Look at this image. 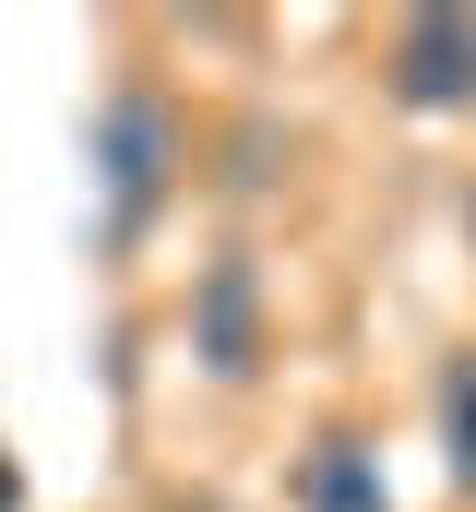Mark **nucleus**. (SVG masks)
<instances>
[{
    "label": "nucleus",
    "instance_id": "nucleus-1",
    "mask_svg": "<svg viewBox=\"0 0 476 512\" xmlns=\"http://www.w3.org/2000/svg\"><path fill=\"white\" fill-rule=\"evenodd\" d=\"M393 96L429 108V120L441 108H476V12L441 0V12H405L393 24Z\"/></svg>",
    "mask_w": 476,
    "mask_h": 512
},
{
    "label": "nucleus",
    "instance_id": "nucleus-2",
    "mask_svg": "<svg viewBox=\"0 0 476 512\" xmlns=\"http://www.w3.org/2000/svg\"><path fill=\"white\" fill-rule=\"evenodd\" d=\"M108 191H119V239L155 215V191H167V108L155 96H108Z\"/></svg>",
    "mask_w": 476,
    "mask_h": 512
},
{
    "label": "nucleus",
    "instance_id": "nucleus-3",
    "mask_svg": "<svg viewBox=\"0 0 476 512\" xmlns=\"http://www.w3.org/2000/svg\"><path fill=\"white\" fill-rule=\"evenodd\" d=\"M298 512H393V501H381V477H369V453H357L346 429L310 441V465H298Z\"/></svg>",
    "mask_w": 476,
    "mask_h": 512
},
{
    "label": "nucleus",
    "instance_id": "nucleus-4",
    "mask_svg": "<svg viewBox=\"0 0 476 512\" xmlns=\"http://www.w3.org/2000/svg\"><path fill=\"white\" fill-rule=\"evenodd\" d=\"M215 370H227V382H250V262H227V274H215Z\"/></svg>",
    "mask_w": 476,
    "mask_h": 512
},
{
    "label": "nucleus",
    "instance_id": "nucleus-5",
    "mask_svg": "<svg viewBox=\"0 0 476 512\" xmlns=\"http://www.w3.org/2000/svg\"><path fill=\"white\" fill-rule=\"evenodd\" d=\"M441 441H453V477L476 489V358H453V382H441Z\"/></svg>",
    "mask_w": 476,
    "mask_h": 512
},
{
    "label": "nucleus",
    "instance_id": "nucleus-6",
    "mask_svg": "<svg viewBox=\"0 0 476 512\" xmlns=\"http://www.w3.org/2000/svg\"><path fill=\"white\" fill-rule=\"evenodd\" d=\"M0 512H24V477H12V453H0Z\"/></svg>",
    "mask_w": 476,
    "mask_h": 512
}]
</instances>
